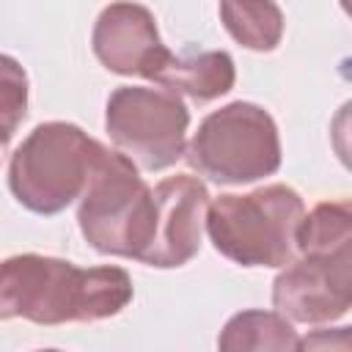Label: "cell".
<instances>
[{
	"label": "cell",
	"instance_id": "9c48e42d",
	"mask_svg": "<svg viewBox=\"0 0 352 352\" xmlns=\"http://www.w3.org/2000/svg\"><path fill=\"white\" fill-rule=\"evenodd\" d=\"M91 44L96 58L110 72L124 77H132V74L146 77L151 63L165 50L154 14L146 6H138L129 0L110 3L99 14Z\"/></svg>",
	"mask_w": 352,
	"mask_h": 352
},
{
	"label": "cell",
	"instance_id": "5b68a950",
	"mask_svg": "<svg viewBox=\"0 0 352 352\" xmlns=\"http://www.w3.org/2000/svg\"><path fill=\"white\" fill-rule=\"evenodd\" d=\"M104 126L116 148L135 165L162 170L184 154L190 110L173 91L121 85L107 99Z\"/></svg>",
	"mask_w": 352,
	"mask_h": 352
},
{
	"label": "cell",
	"instance_id": "5bb4252c",
	"mask_svg": "<svg viewBox=\"0 0 352 352\" xmlns=\"http://www.w3.org/2000/svg\"><path fill=\"white\" fill-rule=\"evenodd\" d=\"M352 245V209L346 201L316 204L297 226V253H336Z\"/></svg>",
	"mask_w": 352,
	"mask_h": 352
},
{
	"label": "cell",
	"instance_id": "7c38bea8",
	"mask_svg": "<svg viewBox=\"0 0 352 352\" xmlns=\"http://www.w3.org/2000/svg\"><path fill=\"white\" fill-rule=\"evenodd\" d=\"M220 19L228 36L256 52H270L280 44L283 14L275 0H220Z\"/></svg>",
	"mask_w": 352,
	"mask_h": 352
},
{
	"label": "cell",
	"instance_id": "9a60e30c",
	"mask_svg": "<svg viewBox=\"0 0 352 352\" xmlns=\"http://www.w3.org/2000/svg\"><path fill=\"white\" fill-rule=\"evenodd\" d=\"M25 113H28V74L14 58L0 55V148L14 138Z\"/></svg>",
	"mask_w": 352,
	"mask_h": 352
},
{
	"label": "cell",
	"instance_id": "3957f363",
	"mask_svg": "<svg viewBox=\"0 0 352 352\" xmlns=\"http://www.w3.org/2000/svg\"><path fill=\"white\" fill-rule=\"evenodd\" d=\"M151 187L135 162L121 151L102 148L77 209L80 231L91 248L110 256L140 258L151 231Z\"/></svg>",
	"mask_w": 352,
	"mask_h": 352
},
{
	"label": "cell",
	"instance_id": "8992f818",
	"mask_svg": "<svg viewBox=\"0 0 352 352\" xmlns=\"http://www.w3.org/2000/svg\"><path fill=\"white\" fill-rule=\"evenodd\" d=\"M272 302L305 324L341 319L352 305V248L292 258L272 283Z\"/></svg>",
	"mask_w": 352,
	"mask_h": 352
},
{
	"label": "cell",
	"instance_id": "52a82bcc",
	"mask_svg": "<svg viewBox=\"0 0 352 352\" xmlns=\"http://www.w3.org/2000/svg\"><path fill=\"white\" fill-rule=\"evenodd\" d=\"M151 198H154L151 231L138 261L162 270L182 267L201 248L209 192L204 182H198L195 176L176 173L162 179L151 190Z\"/></svg>",
	"mask_w": 352,
	"mask_h": 352
},
{
	"label": "cell",
	"instance_id": "277c9868",
	"mask_svg": "<svg viewBox=\"0 0 352 352\" xmlns=\"http://www.w3.org/2000/svg\"><path fill=\"white\" fill-rule=\"evenodd\" d=\"M187 162L217 184H248L280 168V138L272 116L250 102L209 113L190 140Z\"/></svg>",
	"mask_w": 352,
	"mask_h": 352
},
{
	"label": "cell",
	"instance_id": "ba28073f",
	"mask_svg": "<svg viewBox=\"0 0 352 352\" xmlns=\"http://www.w3.org/2000/svg\"><path fill=\"white\" fill-rule=\"evenodd\" d=\"M132 300V278L121 267H74L58 258L38 324L96 322L116 316Z\"/></svg>",
	"mask_w": 352,
	"mask_h": 352
},
{
	"label": "cell",
	"instance_id": "30bf717a",
	"mask_svg": "<svg viewBox=\"0 0 352 352\" xmlns=\"http://www.w3.org/2000/svg\"><path fill=\"white\" fill-rule=\"evenodd\" d=\"M146 80L195 102H212L234 88L236 69L228 52H170L168 47L146 72Z\"/></svg>",
	"mask_w": 352,
	"mask_h": 352
},
{
	"label": "cell",
	"instance_id": "8fae6325",
	"mask_svg": "<svg viewBox=\"0 0 352 352\" xmlns=\"http://www.w3.org/2000/svg\"><path fill=\"white\" fill-rule=\"evenodd\" d=\"M58 258L22 253L0 261V319H30L38 324Z\"/></svg>",
	"mask_w": 352,
	"mask_h": 352
},
{
	"label": "cell",
	"instance_id": "4fadbf2b",
	"mask_svg": "<svg viewBox=\"0 0 352 352\" xmlns=\"http://www.w3.org/2000/svg\"><path fill=\"white\" fill-rule=\"evenodd\" d=\"M297 333L292 322L278 311H242L231 316L217 338V346L226 352L245 349H297Z\"/></svg>",
	"mask_w": 352,
	"mask_h": 352
},
{
	"label": "cell",
	"instance_id": "6da1fadb",
	"mask_svg": "<svg viewBox=\"0 0 352 352\" xmlns=\"http://www.w3.org/2000/svg\"><path fill=\"white\" fill-rule=\"evenodd\" d=\"M302 198L289 184L220 195L206 206V234L217 253L242 267H286L297 256Z\"/></svg>",
	"mask_w": 352,
	"mask_h": 352
},
{
	"label": "cell",
	"instance_id": "7a4b0ae2",
	"mask_svg": "<svg viewBox=\"0 0 352 352\" xmlns=\"http://www.w3.org/2000/svg\"><path fill=\"white\" fill-rule=\"evenodd\" d=\"M102 148L77 124H38L11 157L8 187L25 209L58 214L82 195Z\"/></svg>",
	"mask_w": 352,
	"mask_h": 352
}]
</instances>
